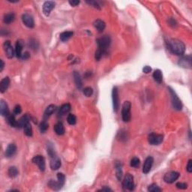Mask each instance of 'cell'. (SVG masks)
<instances>
[{
  "instance_id": "cell-5",
  "label": "cell",
  "mask_w": 192,
  "mask_h": 192,
  "mask_svg": "<svg viewBox=\"0 0 192 192\" xmlns=\"http://www.w3.org/2000/svg\"><path fill=\"white\" fill-rule=\"evenodd\" d=\"M123 186L125 189L129 191H133L134 188V177L130 174H126L123 180Z\"/></svg>"
},
{
  "instance_id": "cell-9",
  "label": "cell",
  "mask_w": 192,
  "mask_h": 192,
  "mask_svg": "<svg viewBox=\"0 0 192 192\" xmlns=\"http://www.w3.org/2000/svg\"><path fill=\"white\" fill-rule=\"evenodd\" d=\"M3 47L4 50H5V53L6 56H7L9 59H12L14 57V54H15V50H14L13 47H12V45L11 44V42L9 41H5L3 44Z\"/></svg>"
},
{
  "instance_id": "cell-29",
  "label": "cell",
  "mask_w": 192,
  "mask_h": 192,
  "mask_svg": "<svg viewBox=\"0 0 192 192\" xmlns=\"http://www.w3.org/2000/svg\"><path fill=\"white\" fill-rule=\"evenodd\" d=\"M48 186H49L51 189H53V190L55 191H59L62 187L58 181H56H56L52 180V179L50 180L49 182H48Z\"/></svg>"
},
{
  "instance_id": "cell-13",
  "label": "cell",
  "mask_w": 192,
  "mask_h": 192,
  "mask_svg": "<svg viewBox=\"0 0 192 192\" xmlns=\"http://www.w3.org/2000/svg\"><path fill=\"white\" fill-rule=\"evenodd\" d=\"M179 65L182 68H191V56H182L179 61Z\"/></svg>"
},
{
  "instance_id": "cell-45",
  "label": "cell",
  "mask_w": 192,
  "mask_h": 192,
  "mask_svg": "<svg viewBox=\"0 0 192 192\" xmlns=\"http://www.w3.org/2000/svg\"><path fill=\"white\" fill-rule=\"evenodd\" d=\"M187 171L188 173H191L192 172V161L191 160H189L187 164V168H186Z\"/></svg>"
},
{
  "instance_id": "cell-40",
  "label": "cell",
  "mask_w": 192,
  "mask_h": 192,
  "mask_svg": "<svg viewBox=\"0 0 192 192\" xmlns=\"http://www.w3.org/2000/svg\"><path fill=\"white\" fill-rule=\"evenodd\" d=\"M140 159L137 157H134L131 161V166L133 167H137L140 165Z\"/></svg>"
},
{
  "instance_id": "cell-48",
  "label": "cell",
  "mask_w": 192,
  "mask_h": 192,
  "mask_svg": "<svg viewBox=\"0 0 192 192\" xmlns=\"http://www.w3.org/2000/svg\"><path fill=\"white\" fill-rule=\"evenodd\" d=\"M152 71V68L150 66H148V65H146V66H145L144 68H143V72H144L145 74H149V72H151Z\"/></svg>"
},
{
  "instance_id": "cell-12",
  "label": "cell",
  "mask_w": 192,
  "mask_h": 192,
  "mask_svg": "<svg viewBox=\"0 0 192 192\" xmlns=\"http://www.w3.org/2000/svg\"><path fill=\"white\" fill-rule=\"evenodd\" d=\"M23 23L28 28H33L35 26V21L33 17L28 14H24L22 15Z\"/></svg>"
},
{
  "instance_id": "cell-33",
  "label": "cell",
  "mask_w": 192,
  "mask_h": 192,
  "mask_svg": "<svg viewBox=\"0 0 192 192\" xmlns=\"http://www.w3.org/2000/svg\"><path fill=\"white\" fill-rule=\"evenodd\" d=\"M8 174H9V176L11 178H14V177L17 176L19 174V171L17 170V168L16 167H9V171H8Z\"/></svg>"
},
{
  "instance_id": "cell-25",
  "label": "cell",
  "mask_w": 192,
  "mask_h": 192,
  "mask_svg": "<svg viewBox=\"0 0 192 192\" xmlns=\"http://www.w3.org/2000/svg\"><path fill=\"white\" fill-rule=\"evenodd\" d=\"M115 167H116V177L120 181L122 179V177H123V165H122L120 162H118L115 164Z\"/></svg>"
},
{
  "instance_id": "cell-42",
  "label": "cell",
  "mask_w": 192,
  "mask_h": 192,
  "mask_svg": "<svg viewBox=\"0 0 192 192\" xmlns=\"http://www.w3.org/2000/svg\"><path fill=\"white\" fill-rule=\"evenodd\" d=\"M177 188L179 189H186L188 187V185L185 183H182V182H178V183L176 185Z\"/></svg>"
},
{
  "instance_id": "cell-2",
  "label": "cell",
  "mask_w": 192,
  "mask_h": 192,
  "mask_svg": "<svg viewBox=\"0 0 192 192\" xmlns=\"http://www.w3.org/2000/svg\"><path fill=\"white\" fill-rule=\"evenodd\" d=\"M131 104L130 101H125L123 104L122 109V117L125 123H128L131 120Z\"/></svg>"
},
{
  "instance_id": "cell-31",
  "label": "cell",
  "mask_w": 192,
  "mask_h": 192,
  "mask_svg": "<svg viewBox=\"0 0 192 192\" xmlns=\"http://www.w3.org/2000/svg\"><path fill=\"white\" fill-rule=\"evenodd\" d=\"M7 122L11 127H17V121L15 119L14 115H13V114H9L7 116Z\"/></svg>"
},
{
  "instance_id": "cell-50",
  "label": "cell",
  "mask_w": 192,
  "mask_h": 192,
  "mask_svg": "<svg viewBox=\"0 0 192 192\" xmlns=\"http://www.w3.org/2000/svg\"><path fill=\"white\" fill-rule=\"evenodd\" d=\"M0 62H1V66H0V72H2V70H3L4 66H5V63H4L3 60H0Z\"/></svg>"
},
{
  "instance_id": "cell-39",
  "label": "cell",
  "mask_w": 192,
  "mask_h": 192,
  "mask_svg": "<svg viewBox=\"0 0 192 192\" xmlns=\"http://www.w3.org/2000/svg\"><path fill=\"white\" fill-rule=\"evenodd\" d=\"M84 94L86 97H90L93 94V89L91 87H86L84 89Z\"/></svg>"
},
{
  "instance_id": "cell-11",
  "label": "cell",
  "mask_w": 192,
  "mask_h": 192,
  "mask_svg": "<svg viewBox=\"0 0 192 192\" xmlns=\"http://www.w3.org/2000/svg\"><path fill=\"white\" fill-rule=\"evenodd\" d=\"M55 5L56 4L53 1H47L44 2L43 5V12L47 17H48L50 14V12L55 8Z\"/></svg>"
},
{
  "instance_id": "cell-37",
  "label": "cell",
  "mask_w": 192,
  "mask_h": 192,
  "mask_svg": "<svg viewBox=\"0 0 192 192\" xmlns=\"http://www.w3.org/2000/svg\"><path fill=\"white\" fill-rule=\"evenodd\" d=\"M57 179H58V182H60V184L62 185V186H63V185H65V176L64 174H62V173H59V174H57Z\"/></svg>"
},
{
  "instance_id": "cell-26",
  "label": "cell",
  "mask_w": 192,
  "mask_h": 192,
  "mask_svg": "<svg viewBox=\"0 0 192 192\" xmlns=\"http://www.w3.org/2000/svg\"><path fill=\"white\" fill-rule=\"evenodd\" d=\"M15 20V14L14 13H9L4 16L3 21L5 24H11Z\"/></svg>"
},
{
  "instance_id": "cell-3",
  "label": "cell",
  "mask_w": 192,
  "mask_h": 192,
  "mask_svg": "<svg viewBox=\"0 0 192 192\" xmlns=\"http://www.w3.org/2000/svg\"><path fill=\"white\" fill-rule=\"evenodd\" d=\"M111 39L110 36L108 35H104L102 37L99 38L98 39H97V44L99 49L102 50L104 53H106L107 49L109 47V46L111 45Z\"/></svg>"
},
{
  "instance_id": "cell-19",
  "label": "cell",
  "mask_w": 192,
  "mask_h": 192,
  "mask_svg": "<svg viewBox=\"0 0 192 192\" xmlns=\"http://www.w3.org/2000/svg\"><path fill=\"white\" fill-rule=\"evenodd\" d=\"M9 84H10V79L8 77H5L1 80V82H0V92H1V93H4L5 91L7 90L9 86Z\"/></svg>"
},
{
  "instance_id": "cell-47",
  "label": "cell",
  "mask_w": 192,
  "mask_h": 192,
  "mask_svg": "<svg viewBox=\"0 0 192 192\" xmlns=\"http://www.w3.org/2000/svg\"><path fill=\"white\" fill-rule=\"evenodd\" d=\"M29 57H30V54H29L28 52H25V53L22 54V56H21V59L23 60H28Z\"/></svg>"
},
{
  "instance_id": "cell-34",
  "label": "cell",
  "mask_w": 192,
  "mask_h": 192,
  "mask_svg": "<svg viewBox=\"0 0 192 192\" xmlns=\"http://www.w3.org/2000/svg\"><path fill=\"white\" fill-rule=\"evenodd\" d=\"M67 120H68V124L71 125H74L77 123V118L74 114H69L68 116V118H67Z\"/></svg>"
},
{
  "instance_id": "cell-24",
  "label": "cell",
  "mask_w": 192,
  "mask_h": 192,
  "mask_svg": "<svg viewBox=\"0 0 192 192\" xmlns=\"http://www.w3.org/2000/svg\"><path fill=\"white\" fill-rule=\"evenodd\" d=\"M54 130L56 134L58 135H63L65 134V128L62 123H56L54 126Z\"/></svg>"
},
{
  "instance_id": "cell-6",
  "label": "cell",
  "mask_w": 192,
  "mask_h": 192,
  "mask_svg": "<svg viewBox=\"0 0 192 192\" xmlns=\"http://www.w3.org/2000/svg\"><path fill=\"white\" fill-rule=\"evenodd\" d=\"M179 175H180V174H179L178 172L170 171L165 174L164 176V180L165 182H167V183H174L175 181H176L177 179H178L179 177Z\"/></svg>"
},
{
  "instance_id": "cell-41",
  "label": "cell",
  "mask_w": 192,
  "mask_h": 192,
  "mask_svg": "<svg viewBox=\"0 0 192 192\" xmlns=\"http://www.w3.org/2000/svg\"><path fill=\"white\" fill-rule=\"evenodd\" d=\"M47 153L48 155H50V158H53V157L56 156V152H55V150L53 149V146H49L47 147Z\"/></svg>"
},
{
  "instance_id": "cell-17",
  "label": "cell",
  "mask_w": 192,
  "mask_h": 192,
  "mask_svg": "<svg viewBox=\"0 0 192 192\" xmlns=\"http://www.w3.org/2000/svg\"><path fill=\"white\" fill-rule=\"evenodd\" d=\"M17 151V146L14 143H10L7 146V149L5 150V156L7 158H11L16 153Z\"/></svg>"
},
{
  "instance_id": "cell-18",
  "label": "cell",
  "mask_w": 192,
  "mask_h": 192,
  "mask_svg": "<svg viewBox=\"0 0 192 192\" xmlns=\"http://www.w3.org/2000/svg\"><path fill=\"white\" fill-rule=\"evenodd\" d=\"M60 167H61V160L56 155L53 158H51L50 168L53 170H58Z\"/></svg>"
},
{
  "instance_id": "cell-44",
  "label": "cell",
  "mask_w": 192,
  "mask_h": 192,
  "mask_svg": "<svg viewBox=\"0 0 192 192\" xmlns=\"http://www.w3.org/2000/svg\"><path fill=\"white\" fill-rule=\"evenodd\" d=\"M21 111H22V109H21V106L16 105L14 109V115H18V114L21 113Z\"/></svg>"
},
{
  "instance_id": "cell-16",
  "label": "cell",
  "mask_w": 192,
  "mask_h": 192,
  "mask_svg": "<svg viewBox=\"0 0 192 192\" xmlns=\"http://www.w3.org/2000/svg\"><path fill=\"white\" fill-rule=\"evenodd\" d=\"M0 113L2 116L7 117L9 114V108L7 103L3 100L0 101Z\"/></svg>"
},
{
  "instance_id": "cell-1",
  "label": "cell",
  "mask_w": 192,
  "mask_h": 192,
  "mask_svg": "<svg viewBox=\"0 0 192 192\" xmlns=\"http://www.w3.org/2000/svg\"><path fill=\"white\" fill-rule=\"evenodd\" d=\"M169 50L177 56H182L185 51V46L183 42L178 39H170L167 42Z\"/></svg>"
},
{
  "instance_id": "cell-43",
  "label": "cell",
  "mask_w": 192,
  "mask_h": 192,
  "mask_svg": "<svg viewBox=\"0 0 192 192\" xmlns=\"http://www.w3.org/2000/svg\"><path fill=\"white\" fill-rule=\"evenodd\" d=\"M86 2L88 4H89V5H92L95 9H100V5H98V3L97 2H95V1H86Z\"/></svg>"
},
{
  "instance_id": "cell-28",
  "label": "cell",
  "mask_w": 192,
  "mask_h": 192,
  "mask_svg": "<svg viewBox=\"0 0 192 192\" xmlns=\"http://www.w3.org/2000/svg\"><path fill=\"white\" fill-rule=\"evenodd\" d=\"M153 78L157 83L158 84H162V80H163V75H162V72L160 70H155L154 73H153Z\"/></svg>"
},
{
  "instance_id": "cell-38",
  "label": "cell",
  "mask_w": 192,
  "mask_h": 192,
  "mask_svg": "<svg viewBox=\"0 0 192 192\" xmlns=\"http://www.w3.org/2000/svg\"><path fill=\"white\" fill-rule=\"evenodd\" d=\"M104 51L102 50L99 49V48H98L97 50L95 51V60H98V61H99V60L101 59L102 56H103V54H104Z\"/></svg>"
},
{
  "instance_id": "cell-20",
  "label": "cell",
  "mask_w": 192,
  "mask_h": 192,
  "mask_svg": "<svg viewBox=\"0 0 192 192\" xmlns=\"http://www.w3.org/2000/svg\"><path fill=\"white\" fill-rule=\"evenodd\" d=\"M29 119H30V118H29V116H28V115H24L23 116H22L21 119L17 121V127L20 128H24V126H25L26 125L29 123Z\"/></svg>"
},
{
  "instance_id": "cell-8",
  "label": "cell",
  "mask_w": 192,
  "mask_h": 192,
  "mask_svg": "<svg viewBox=\"0 0 192 192\" xmlns=\"http://www.w3.org/2000/svg\"><path fill=\"white\" fill-rule=\"evenodd\" d=\"M112 99H113V111L117 112L119 107V92H118L117 87H114L112 91Z\"/></svg>"
},
{
  "instance_id": "cell-49",
  "label": "cell",
  "mask_w": 192,
  "mask_h": 192,
  "mask_svg": "<svg viewBox=\"0 0 192 192\" xmlns=\"http://www.w3.org/2000/svg\"><path fill=\"white\" fill-rule=\"evenodd\" d=\"M29 46L33 48V49H36V48L38 47L37 43H35V41H31L30 42H29Z\"/></svg>"
},
{
  "instance_id": "cell-23",
  "label": "cell",
  "mask_w": 192,
  "mask_h": 192,
  "mask_svg": "<svg viewBox=\"0 0 192 192\" xmlns=\"http://www.w3.org/2000/svg\"><path fill=\"white\" fill-rule=\"evenodd\" d=\"M71 110V105L69 104H65L62 105V107L60 108V111H59V116H62L64 115H65L66 113H68V112Z\"/></svg>"
},
{
  "instance_id": "cell-14",
  "label": "cell",
  "mask_w": 192,
  "mask_h": 192,
  "mask_svg": "<svg viewBox=\"0 0 192 192\" xmlns=\"http://www.w3.org/2000/svg\"><path fill=\"white\" fill-rule=\"evenodd\" d=\"M153 162H154V159H153L152 157L149 156L148 157V158H146V159L145 160V162L144 164H143V172L144 174H148L149 172L151 170Z\"/></svg>"
},
{
  "instance_id": "cell-30",
  "label": "cell",
  "mask_w": 192,
  "mask_h": 192,
  "mask_svg": "<svg viewBox=\"0 0 192 192\" xmlns=\"http://www.w3.org/2000/svg\"><path fill=\"white\" fill-rule=\"evenodd\" d=\"M72 35H73V32H72V31H66V32L62 33L61 34H60V40H61L62 41H68Z\"/></svg>"
},
{
  "instance_id": "cell-21",
  "label": "cell",
  "mask_w": 192,
  "mask_h": 192,
  "mask_svg": "<svg viewBox=\"0 0 192 192\" xmlns=\"http://www.w3.org/2000/svg\"><path fill=\"white\" fill-rule=\"evenodd\" d=\"M74 77V80L75 84H76L77 88L80 89L83 86V83H82V79L81 77H80V74H79V72H74L73 74Z\"/></svg>"
},
{
  "instance_id": "cell-46",
  "label": "cell",
  "mask_w": 192,
  "mask_h": 192,
  "mask_svg": "<svg viewBox=\"0 0 192 192\" xmlns=\"http://www.w3.org/2000/svg\"><path fill=\"white\" fill-rule=\"evenodd\" d=\"M68 3L72 6H77V5H78L80 4V1H77V0H70Z\"/></svg>"
},
{
  "instance_id": "cell-4",
  "label": "cell",
  "mask_w": 192,
  "mask_h": 192,
  "mask_svg": "<svg viewBox=\"0 0 192 192\" xmlns=\"http://www.w3.org/2000/svg\"><path fill=\"white\" fill-rule=\"evenodd\" d=\"M169 92H170V95H171L172 99V104H173V107L174 109H176V111H181L182 109V104L180 99L179 98L177 95L176 94L175 91L170 87H168Z\"/></svg>"
},
{
  "instance_id": "cell-32",
  "label": "cell",
  "mask_w": 192,
  "mask_h": 192,
  "mask_svg": "<svg viewBox=\"0 0 192 192\" xmlns=\"http://www.w3.org/2000/svg\"><path fill=\"white\" fill-rule=\"evenodd\" d=\"M24 133L26 136L28 137H32L33 136V128H32V125H31L30 123H27L24 126Z\"/></svg>"
},
{
  "instance_id": "cell-36",
  "label": "cell",
  "mask_w": 192,
  "mask_h": 192,
  "mask_svg": "<svg viewBox=\"0 0 192 192\" xmlns=\"http://www.w3.org/2000/svg\"><path fill=\"white\" fill-rule=\"evenodd\" d=\"M48 127H49V125L47 123L46 121H43L41 122V125H40V131H41V133L46 132L47 130L48 129Z\"/></svg>"
},
{
  "instance_id": "cell-15",
  "label": "cell",
  "mask_w": 192,
  "mask_h": 192,
  "mask_svg": "<svg viewBox=\"0 0 192 192\" xmlns=\"http://www.w3.org/2000/svg\"><path fill=\"white\" fill-rule=\"evenodd\" d=\"M24 47V42L22 40H18L16 43L15 47V55L18 59H21L22 56V50Z\"/></svg>"
},
{
  "instance_id": "cell-22",
  "label": "cell",
  "mask_w": 192,
  "mask_h": 192,
  "mask_svg": "<svg viewBox=\"0 0 192 192\" xmlns=\"http://www.w3.org/2000/svg\"><path fill=\"white\" fill-rule=\"evenodd\" d=\"M93 24L95 28H96V29L98 31L99 33L103 32V30L105 29V23H104V21H102L101 20H96V21L94 22Z\"/></svg>"
},
{
  "instance_id": "cell-27",
  "label": "cell",
  "mask_w": 192,
  "mask_h": 192,
  "mask_svg": "<svg viewBox=\"0 0 192 192\" xmlns=\"http://www.w3.org/2000/svg\"><path fill=\"white\" fill-rule=\"evenodd\" d=\"M56 111V106L54 104H50L47 107L46 111L44 112V117L47 118L50 116L55 111Z\"/></svg>"
},
{
  "instance_id": "cell-7",
  "label": "cell",
  "mask_w": 192,
  "mask_h": 192,
  "mask_svg": "<svg viewBox=\"0 0 192 192\" xmlns=\"http://www.w3.org/2000/svg\"><path fill=\"white\" fill-rule=\"evenodd\" d=\"M149 143L151 145H159L162 143L164 140V136L162 134L152 133L149 135Z\"/></svg>"
},
{
  "instance_id": "cell-35",
  "label": "cell",
  "mask_w": 192,
  "mask_h": 192,
  "mask_svg": "<svg viewBox=\"0 0 192 192\" xmlns=\"http://www.w3.org/2000/svg\"><path fill=\"white\" fill-rule=\"evenodd\" d=\"M148 191H150V192L162 191V189L160 188L156 184H152V185H150L149 186Z\"/></svg>"
},
{
  "instance_id": "cell-51",
  "label": "cell",
  "mask_w": 192,
  "mask_h": 192,
  "mask_svg": "<svg viewBox=\"0 0 192 192\" xmlns=\"http://www.w3.org/2000/svg\"><path fill=\"white\" fill-rule=\"evenodd\" d=\"M99 191H112V190L111 188H103Z\"/></svg>"
},
{
  "instance_id": "cell-10",
  "label": "cell",
  "mask_w": 192,
  "mask_h": 192,
  "mask_svg": "<svg viewBox=\"0 0 192 192\" xmlns=\"http://www.w3.org/2000/svg\"><path fill=\"white\" fill-rule=\"evenodd\" d=\"M33 162L35 164H37L39 167L40 170L41 171H44L45 170V167H46V164H45V159L41 155H36L33 158Z\"/></svg>"
}]
</instances>
